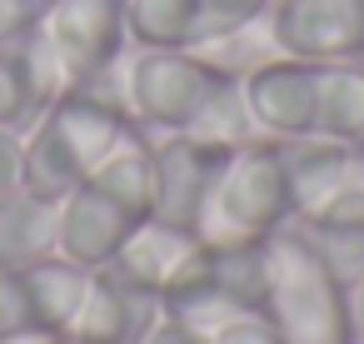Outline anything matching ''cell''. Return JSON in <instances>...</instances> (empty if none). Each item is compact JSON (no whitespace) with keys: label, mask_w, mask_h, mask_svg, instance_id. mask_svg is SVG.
<instances>
[{"label":"cell","mask_w":364,"mask_h":344,"mask_svg":"<svg viewBox=\"0 0 364 344\" xmlns=\"http://www.w3.org/2000/svg\"><path fill=\"white\" fill-rule=\"evenodd\" d=\"M120 100L140 130L205 135L220 145H245L255 135L240 95V75L205 50H135L120 80Z\"/></svg>","instance_id":"cell-1"},{"label":"cell","mask_w":364,"mask_h":344,"mask_svg":"<svg viewBox=\"0 0 364 344\" xmlns=\"http://www.w3.org/2000/svg\"><path fill=\"white\" fill-rule=\"evenodd\" d=\"M240 95L255 135L364 145V60L269 55L240 75Z\"/></svg>","instance_id":"cell-2"},{"label":"cell","mask_w":364,"mask_h":344,"mask_svg":"<svg viewBox=\"0 0 364 344\" xmlns=\"http://www.w3.org/2000/svg\"><path fill=\"white\" fill-rule=\"evenodd\" d=\"M155 215V150L135 125L125 145L95 165L65 200H55V254L100 269Z\"/></svg>","instance_id":"cell-3"},{"label":"cell","mask_w":364,"mask_h":344,"mask_svg":"<svg viewBox=\"0 0 364 344\" xmlns=\"http://www.w3.org/2000/svg\"><path fill=\"white\" fill-rule=\"evenodd\" d=\"M110 80V75H105ZM105 80L90 85H70L55 95V105L31 125V135L21 140V185L41 200H65L95 165H105L125 135L135 130L120 90H110Z\"/></svg>","instance_id":"cell-4"},{"label":"cell","mask_w":364,"mask_h":344,"mask_svg":"<svg viewBox=\"0 0 364 344\" xmlns=\"http://www.w3.org/2000/svg\"><path fill=\"white\" fill-rule=\"evenodd\" d=\"M259 314L289 344H359L354 289L299 225H284L264 240V309Z\"/></svg>","instance_id":"cell-5"},{"label":"cell","mask_w":364,"mask_h":344,"mask_svg":"<svg viewBox=\"0 0 364 344\" xmlns=\"http://www.w3.org/2000/svg\"><path fill=\"white\" fill-rule=\"evenodd\" d=\"M289 220H294V200H289L284 150L269 135H250L245 145L230 150L195 235L210 244H255L284 230Z\"/></svg>","instance_id":"cell-6"},{"label":"cell","mask_w":364,"mask_h":344,"mask_svg":"<svg viewBox=\"0 0 364 344\" xmlns=\"http://www.w3.org/2000/svg\"><path fill=\"white\" fill-rule=\"evenodd\" d=\"M160 309L170 319H185L190 329H215L235 314L264 309V240L255 244H210L200 240L180 274L165 284Z\"/></svg>","instance_id":"cell-7"},{"label":"cell","mask_w":364,"mask_h":344,"mask_svg":"<svg viewBox=\"0 0 364 344\" xmlns=\"http://www.w3.org/2000/svg\"><path fill=\"white\" fill-rule=\"evenodd\" d=\"M274 0H125L130 45L145 50H215L250 36Z\"/></svg>","instance_id":"cell-8"},{"label":"cell","mask_w":364,"mask_h":344,"mask_svg":"<svg viewBox=\"0 0 364 344\" xmlns=\"http://www.w3.org/2000/svg\"><path fill=\"white\" fill-rule=\"evenodd\" d=\"M41 41L60 60L70 85H90L115 75L130 45V21L125 0H50V11L41 16Z\"/></svg>","instance_id":"cell-9"},{"label":"cell","mask_w":364,"mask_h":344,"mask_svg":"<svg viewBox=\"0 0 364 344\" xmlns=\"http://www.w3.org/2000/svg\"><path fill=\"white\" fill-rule=\"evenodd\" d=\"M85 284L90 269L65 254L0 269V344L21 334H65L85 299Z\"/></svg>","instance_id":"cell-10"},{"label":"cell","mask_w":364,"mask_h":344,"mask_svg":"<svg viewBox=\"0 0 364 344\" xmlns=\"http://www.w3.org/2000/svg\"><path fill=\"white\" fill-rule=\"evenodd\" d=\"M264 26L274 55L364 60V0H274Z\"/></svg>","instance_id":"cell-11"},{"label":"cell","mask_w":364,"mask_h":344,"mask_svg":"<svg viewBox=\"0 0 364 344\" xmlns=\"http://www.w3.org/2000/svg\"><path fill=\"white\" fill-rule=\"evenodd\" d=\"M150 150H155V220L195 230L235 145L205 135H160L150 140Z\"/></svg>","instance_id":"cell-12"},{"label":"cell","mask_w":364,"mask_h":344,"mask_svg":"<svg viewBox=\"0 0 364 344\" xmlns=\"http://www.w3.org/2000/svg\"><path fill=\"white\" fill-rule=\"evenodd\" d=\"M160 314H165L160 294H150L135 279H125L120 269L100 264V269H90L85 299H80L65 334L75 344H140Z\"/></svg>","instance_id":"cell-13"},{"label":"cell","mask_w":364,"mask_h":344,"mask_svg":"<svg viewBox=\"0 0 364 344\" xmlns=\"http://www.w3.org/2000/svg\"><path fill=\"white\" fill-rule=\"evenodd\" d=\"M60 90H70V80H65L60 60L50 55V45L41 41V31L0 45V130L26 140L31 125L55 105Z\"/></svg>","instance_id":"cell-14"},{"label":"cell","mask_w":364,"mask_h":344,"mask_svg":"<svg viewBox=\"0 0 364 344\" xmlns=\"http://www.w3.org/2000/svg\"><path fill=\"white\" fill-rule=\"evenodd\" d=\"M195 244H200L195 230H180V225H165V220L150 215V220L120 244V254L110 259V269H120L125 279H135V284L150 289V294H165V284L180 274V264L190 259Z\"/></svg>","instance_id":"cell-15"},{"label":"cell","mask_w":364,"mask_h":344,"mask_svg":"<svg viewBox=\"0 0 364 344\" xmlns=\"http://www.w3.org/2000/svg\"><path fill=\"white\" fill-rule=\"evenodd\" d=\"M46 254H55V205L31 190L0 195V269H21Z\"/></svg>","instance_id":"cell-16"},{"label":"cell","mask_w":364,"mask_h":344,"mask_svg":"<svg viewBox=\"0 0 364 344\" xmlns=\"http://www.w3.org/2000/svg\"><path fill=\"white\" fill-rule=\"evenodd\" d=\"M205 344H289L264 314H235L215 329H205Z\"/></svg>","instance_id":"cell-17"},{"label":"cell","mask_w":364,"mask_h":344,"mask_svg":"<svg viewBox=\"0 0 364 344\" xmlns=\"http://www.w3.org/2000/svg\"><path fill=\"white\" fill-rule=\"evenodd\" d=\"M46 11H50V0H0V45L31 36Z\"/></svg>","instance_id":"cell-18"},{"label":"cell","mask_w":364,"mask_h":344,"mask_svg":"<svg viewBox=\"0 0 364 344\" xmlns=\"http://www.w3.org/2000/svg\"><path fill=\"white\" fill-rule=\"evenodd\" d=\"M21 185V135L0 130V195H16Z\"/></svg>","instance_id":"cell-19"},{"label":"cell","mask_w":364,"mask_h":344,"mask_svg":"<svg viewBox=\"0 0 364 344\" xmlns=\"http://www.w3.org/2000/svg\"><path fill=\"white\" fill-rule=\"evenodd\" d=\"M140 344H205V334H200V329H190L185 319H170V314H160Z\"/></svg>","instance_id":"cell-20"},{"label":"cell","mask_w":364,"mask_h":344,"mask_svg":"<svg viewBox=\"0 0 364 344\" xmlns=\"http://www.w3.org/2000/svg\"><path fill=\"white\" fill-rule=\"evenodd\" d=\"M354 334H359V344H364V269H359V279H354Z\"/></svg>","instance_id":"cell-21"},{"label":"cell","mask_w":364,"mask_h":344,"mask_svg":"<svg viewBox=\"0 0 364 344\" xmlns=\"http://www.w3.org/2000/svg\"><path fill=\"white\" fill-rule=\"evenodd\" d=\"M6 344H75L70 334H21V339H6Z\"/></svg>","instance_id":"cell-22"}]
</instances>
